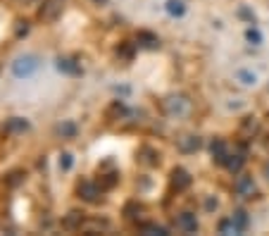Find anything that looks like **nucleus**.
Wrapping results in <instances>:
<instances>
[{
  "label": "nucleus",
  "mask_w": 269,
  "mask_h": 236,
  "mask_svg": "<svg viewBox=\"0 0 269 236\" xmlns=\"http://www.w3.org/2000/svg\"><path fill=\"white\" fill-rule=\"evenodd\" d=\"M36 70H38V57L36 55H21V57H17L12 65L14 77H19V79H29Z\"/></svg>",
  "instance_id": "nucleus-1"
},
{
  "label": "nucleus",
  "mask_w": 269,
  "mask_h": 236,
  "mask_svg": "<svg viewBox=\"0 0 269 236\" xmlns=\"http://www.w3.org/2000/svg\"><path fill=\"white\" fill-rule=\"evenodd\" d=\"M64 10V0H43L41 10H38V17L43 22H55Z\"/></svg>",
  "instance_id": "nucleus-2"
},
{
  "label": "nucleus",
  "mask_w": 269,
  "mask_h": 236,
  "mask_svg": "<svg viewBox=\"0 0 269 236\" xmlns=\"http://www.w3.org/2000/svg\"><path fill=\"white\" fill-rule=\"evenodd\" d=\"M234 191H236V196H241V198H253V196L257 194L255 179L248 177V174H241V177L234 181Z\"/></svg>",
  "instance_id": "nucleus-3"
},
{
  "label": "nucleus",
  "mask_w": 269,
  "mask_h": 236,
  "mask_svg": "<svg viewBox=\"0 0 269 236\" xmlns=\"http://www.w3.org/2000/svg\"><path fill=\"white\" fill-rule=\"evenodd\" d=\"M165 110L167 115H186L188 112V100L184 96H172V98H167L165 100Z\"/></svg>",
  "instance_id": "nucleus-4"
},
{
  "label": "nucleus",
  "mask_w": 269,
  "mask_h": 236,
  "mask_svg": "<svg viewBox=\"0 0 269 236\" xmlns=\"http://www.w3.org/2000/svg\"><path fill=\"white\" fill-rule=\"evenodd\" d=\"M100 191H103L100 184H93V181H81V184H79V196L88 203H96L98 198H100Z\"/></svg>",
  "instance_id": "nucleus-5"
},
{
  "label": "nucleus",
  "mask_w": 269,
  "mask_h": 236,
  "mask_svg": "<svg viewBox=\"0 0 269 236\" xmlns=\"http://www.w3.org/2000/svg\"><path fill=\"white\" fill-rule=\"evenodd\" d=\"M191 174L186 172V169H181V167H176L172 172V186L176 188V191H186L188 186H191Z\"/></svg>",
  "instance_id": "nucleus-6"
},
{
  "label": "nucleus",
  "mask_w": 269,
  "mask_h": 236,
  "mask_svg": "<svg viewBox=\"0 0 269 236\" xmlns=\"http://www.w3.org/2000/svg\"><path fill=\"white\" fill-rule=\"evenodd\" d=\"M176 227L181 231H186V234H193V231H198V220H195L193 212H181L176 217Z\"/></svg>",
  "instance_id": "nucleus-7"
},
{
  "label": "nucleus",
  "mask_w": 269,
  "mask_h": 236,
  "mask_svg": "<svg viewBox=\"0 0 269 236\" xmlns=\"http://www.w3.org/2000/svg\"><path fill=\"white\" fill-rule=\"evenodd\" d=\"M210 151H212L214 162H219V165H224V162H227V158H229V146H227V141L214 139V141H212V146H210Z\"/></svg>",
  "instance_id": "nucleus-8"
},
{
  "label": "nucleus",
  "mask_w": 269,
  "mask_h": 236,
  "mask_svg": "<svg viewBox=\"0 0 269 236\" xmlns=\"http://www.w3.org/2000/svg\"><path fill=\"white\" fill-rule=\"evenodd\" d=\"M176 146H179L181 153H195L203 146V141H200V136H181Z\"/></svg>",
  "instance_id": "nucleus-9"
},
{
  "label": "nucleus",
  "mask_w": 269,
  "mask_h": 236,
  "mask_svg": "<svg viewBox=\"0 0 269 236\" xmlns=\"http://www.w3.org/2000/svg\"><path fill=\"white\" fill-rule=\"evenodd\" d=\"M245 165V148H238L234 155H229L224 167H229L231 172H241V167Z\"/></svg>",
  "instance_id": "nucleus-10"
},
{
  "label": "nucleus",
  "mask_w": 269,
  "mask_h": 236,
  "mask_svg": "<svg viewBox=\"0 0 269 236\" xmlns=\"http://www.w3.org/2000/svg\"><path fill=\"white\" fill-rule=\"evenodd\" d=\"M5 132L7 134H24V132H29V122L24 117H10L5 122Z\"/></svg>",
  "instance_id": "nucleus-11"
},
{
  "label": "nucleus",
  "mask_w": 269,
  "mask_h": 236,
  "mask_svg": "<svg viewBox=\"0 0 269 236\" xmlns=\"http://www.w3.org/2000/svg\"><path fill=\"white\" fill-rule=\"evenodd\" d=\"M136 41H138V46H141V48H148V50H155L160 46V38L155 34H150V31H141Z\"/></svg>",
  "instance_id": "nucleus-12"
},
{
  "label": "nucleus",
  "mask_w": 269,
  "mask_h": 236,
  "mask_svg": "<svg viewBox=\"0 0 269 236\" xmlns=\"http://www.w3.org/2000/svg\"><path fill=\"white\" fill-rule=\"evenodd\" d=\"M57 70L64 72V74H74V77L81 74V67H79L74 60H69V57H60V60H57Z\"/></svg>",
  "instance_id": "nucleus-13"
},
{
  "label": "nucleus",
  "mask_w": 269,
  "mask_h": 236,
  "mask_svg": "<svg viewBox=\"0 0 269 236\" xmlns=\"http://www.w3.org/2000/svg\"><path fill=\"white\" fill-rule=\"evenodd\" d=\"M81 222H83V212H69L67 217L62 220V227L64 229H69V231H74V229H79L81 227Z\"/></svg>",
  "instance_id": "nucleus-14"
},
{
  "label": "nucleus",
  "mask_w": 269,
  "mask_h": 236,
  "mask_svg": "<svg viewBox=\"0 0 269 236\" xmlns=\"http://www.w3.org/2000/svg\"><path fill=\"white\" fill-rule=\"evenodd\" d=\"M231 220H234L236 227H238L241 231H245L250 227V217H248L245 210H234V212H231Z\"/></svg>",
  "instance_id": "nucleus-15"
},
{
  "label": "nucleus",
  "mask_w": 269,
  "mask_h": 236,
  "mask_svg": "<svg viewBox=\"0 0 269 236\" xmlns=\"http://www.w3.org/2000/svg\"><path fill=\"white\" fill-rule=\"evenodd\" d=\"M167 12L172 14V17H181V14L186 12V3L184 0H167Z\"/></svg>",
  "instance_id": "nucleus-16"
},
{
  "label": "nucleus",
  "mask_w": 269,
  "mask_h": 236,
  "mask_svg": "<svg viewBox=\"0 0 269 236\" xmlns=\"http://www.w3.org/2000/svg\"><path fill=\"white\" fill-rule=\"evenodd\" d=\"M257 129H260V122H257L255 117H245V122H243V126H241V134L243 136H255Z\"/></svg>",
  "instance_id": "nucleus-17"
},
{
  "label": "nucleus",
  "mask_w": 269,
  "mask_h": 236,
  "mask_svg": "<svg viewBox=\"0 0 269 236\" xmlns=\"http://www.w3.org/2000/svg\"><path fill=\"white\" fill-rule=\"evenodd\" d=\"M124 115H126V108H124V103H119V100H115V103L110 105V110H107V119H110V122L124 117Z\"/></svg>",
  "instance_id": "nucleus-18"
},
{
  "label": "nucleus",
  "mask_w": 269,
  "mask_h": 236,
  "mask_svg": "<svg viewBox=\"0 0 269 236\" xmlns=\"http://www.w3.org/2000/svg\"><path fill=\"white\" fill-rule=\"evenodd\" d=\"M57 134H60L62 139H74L76 136V124L74 122H62V124L57 126Z\"/></svg>",
  "instance_id": "nucleus-19"
},
{
  "label": "nucleus",
  "mask_w": 269,
  "mask_h": 236,
  "mask_svg": "<svg viewBox=\"0 0 269 236\" xmlns=\"http://www.w3.org/2000/svg\"><path fill=\"white\" fill-rule=\"evenodd\" d=\"M219 234H241V229L236 227V222L231 220V217H227V220H221L219 222Z\"/></svg>",
  "instance_id": "nucleus-20"
},
{
  "label": "nucleus",
  "mask_w": 269,
  "mask_h": 236,
  "mask_svg": "<svg viewBox=\"0 0 269 236\" xmlns=\"http://www.w3.org/2000/svg\"><path fill=\"white\" fill-rule=\"evenodd\" d=\"M98 184H100V188H112L115 184H117V174H100V179H98Z\"/></svg>",
  "instance_id": "nucleus-21"
},
{
  "label": "nucleus",
  "mask_w": 269,
  "mask_h": 236,
  "mask_svg": "<svg viewBox=\"0 0 269 236\" xmlns=\"http://www.w3.org/2000/svg\"><path fill=\"white\" fill-rule=\"evenodd\" d=\"M138 212H143V208H141L138 203H129V205L124 208V215L129 217V220H136V217H138Z\"/></svg>",
  "instance_id": "nucleus-22"
},
{
  "label": "nucleus",
  "mask_w": 269,
  "mask_h": 236,
  "mask_svg": "<svg viewBox=\"0 0 269 236\" xmlns=\"http://www.w3.org/2000/svg\"><path fill=\"white\" fill-rule=\"evenodd\" d=\"M72 165H74V158H72V153H62V155H60V169H62V172L72 169Z\"/></svg>",
  "instance_id": "nucleus-23"
},
{
  "label": "nucleus",
  "mask_w": 269,
  "mask_h": 236,
  "mask_svg": "<svg viewBox=\"0 0 269 236\" xmlns=\"http://www.w3.org/2000/svg\"><path fill=\"white\" fill-rule=\"evenodd\" d=\"M141 231H143V234H167V229L160 227V224H143Z\"/></svg>",
  "instance_id": "nucleus-24"
},
{
  "label": "nucleus",
  "mask_w": 269,
  "mask_h": 236,
  "mask_svg": "<svg viewBox=\"0 0 269 236\" xmlns=\"http://www.w3.org/2000/svg\"><path fill=\"white\" fill-rule=\"evenodd\" d=\"M238 81L241 83H245V86H253V83H255V74H250V72H238Z\"/></svg>",
  "instance_id": "nucleus-25"
},
{
  "label": "nucleus",
  "mask_w": 269,
  "mask_h": 236,
  "mask_svg": "<svg viewBox=\"0 0 269 236\" xmlns=\"http://www.w3.org/2000/svg\"><path fill=\"white\" fill-rule=\"evenodd\" d=\"M248 41L253 43V46H260V43H262V36H260V31H257V29H248Z\"/></svg>",
  "instance_id": "nucleus-26"
},
{
  "label": "nucleus",
  "mask_w": 269,
  "mask_h": 236,
  "mask_svg": "<svg viewBox=\"0 0 269 236\" xmlns=\"http://www.w3.org/2000/svg\"><path fill=\"white\" fill-rule=\"evenodd\" d=\"M217 205H219V203H217V198H207V201H205V210H207V212L217 210Z\"/></svg>",
  "instance_id": "nucleus-27"
},
{
  "label": "nucleus",
  "mask_w": 269,
  "mask_h": 236,
  "mask_svg": "<svg viewBox=\"0 0 269 236\" xmlns=\"http://www.w3.org/2000/svg\"><path fill=\"white\" fill-rule=\"evenodd\" d=\"M17 24H19V27H17V36H24L29 31V24L27 22H17Z\"/></svg>",
  "instance_id": "nucleus-28"
},
{
  "label": "nucleus",
  "mask_w": 269,
  "mask_h": 236,
  "mask_svg": "<svg viewBox=\"0 0 269 236\" xmlns=\"http://www.w3.org/2000/svg\"><path fill=\"white\" fill-rule=\"evenodd\" d=\"M124 57H131V53H133V48H131V43H126V46H122V50H119Z\"/></svg>",
  "instance_id": "nucleus-29"
},
{
  "label": "nucleus",
  "mask_w": 269,
  "mask_h": 236,
  "mask_svg": "<svg viewBox=\"0 0 269 236\" xmlns=\"http://www.w3.org/2000/svg\"><path fill=\"white\" fill-rule=\"evenodd\" d=\"M264 177H267V179H269V162H267V165H264Z\"/></svg>",
  "instance_id": "nucleus-30"
},
{
  "label": "nucleus",
  "mask_w": 269,
  "mask_h": 236,
  "mask_svg": "<svg viewBox=\"0 0 269 236\" xmlns=\"http://www.w3.org/2000/svg\"><path fill=\"white\" fill-rule=\"evenodd\" d=\"M96 3H103V5H105V3H107V0H96Z\"/></svg>",
  "instance_id": "nucleus-31"
}]
</instances>
